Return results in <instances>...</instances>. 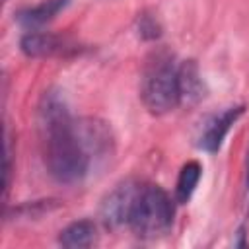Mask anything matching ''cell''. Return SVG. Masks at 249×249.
<instances>
[{
  "instance_id": "1",
  "label": "cell",
  "mask_w": 249,
  "mask_h": 249,
  "mask_svg": "<svg viewBox=\"0 0 249 249\" xmlns=\"http://www.w3.org/2000/svg\"><path fill=\"white\" fill-rule=\"evenodd\" d=\"M37 121L43 160L51 177L64 185L82 181L89 167V156L80 142L76 121L58 91L49 89L43 93L37 107Z\"/></svg>"
},
{
  "instance_id": "2",
  "label": "cell",
  "mask_w": 249,
  "mask_h": 249,
  "mask_svg": "<svg viewBox=\"0 0 249 249\" xmlns=\"http://www.w3.org/2000/svg\"><path fill=\"white\" fill-rule=\"evenodd\" d=\"M140 97L152 115H165L181 103L177 66L167 53H156L148 62L142 78Z\"/></svg>"
},
{
  "instance_id": "3",
  "label": "cell",
  "mask_w": 249,
  "mask_h": 249,
  "mask_svg": "<svg viewBox=\"0 0 249 249\" xmlns=\"http://www.w3.org/2000/svg\"><path fill=\"white\" fill-rule=\"evenodd\" d=\"M173 214L171 196L160 185H142L128 218V228L142 239H156L169 231Z\"/></svg>"
},
{
  "instance_id": "4",
  "label": "cell",
  "mask_w": 249,
  "mask_h": 249,
  "mask_svg": "<svg viewBox=\"0 0 249 249\" xmlns=\"http://www.w3.org/2000/svg\"><path fill=\"white\" fill-rule=\"evenodd\" d=\"M142 185L138 181L126 179L123 183H119L101 202L99 206V218L101 224L109 230H117L121 226H128V218L130 212L134 208L136 196L140 193Z\"/></svg>"
},
{
  "instance_id": "5",
  "label": "cell",
  "mask_w": 249,
  "mask_h": 249,
  "mask_svg": "<svg viewBox=\"0 0 249 249\" xmlns=\"http://www.w3.org/2000/svg\"><path fill=\"white\" fill-rule=\"evenodd\" d=\"M19 49L29 58H47V56H62L76 51V45L68 39L47 33V31H29L21 37Z\"/></svg>"
},
{
  "instance_id": "6",
  "label": "cell",
  "mask_w": 249,
  "mask_h": 249,
  "mask_svg": "<svg viewBox=\"0 0 249 249\" xmlns=\"http://www.w3.org/2000/svg\"><path fill=\"white\" fill-rule=\"evenodd\" d=\"M243 111H245L243 105H233V107H228V109H224L222 113L214 115V117L208 121L204 132L200 134L198 146H200L202 150L210 152V154L218 152V150L222 148V144H224L226 134H228L230 128L235 124V121L243 115Z\"/></svg>"
},
{
  "instance_id": "7",
  "label": "cell",
  "mask_w": 249,
  "mask_h": 249,
  "mask_svg": "<svg viewBox=\"0 0 249 249\" xmlns=\"http://www.w3.org/2000/svg\"><path fill=\"white\" fill-rule=\"evenodd\" d=\"M76 128H78L80 142L89 158L95 154H105L109 150L111 136L105 123L97 119H84V121H76Z\"/></svg>"
},
{
  "instance_id": "8",
  "label": "cell",
  "mask_w": 249,
  "mask_h": 249,
  "mask_svg": "<svg viewBox=\"0 0 249 249\" xmlns=\"http://www.w3.org/2000/svg\"><path fill=\"white\" fill-rule=\"evenodd\" d=\"M179 76V93H181V103L195 105L206 95V86L200 76V70L195 60H185L177 68Z\"/></svg>"
},
{
  "instance_id": "9",
  "label": "cell",
  "mask_w": 249,
  "mask_h": 249,
  "mask_svg": "<svg viewBox=\"0 0 249 249\" xmlns=\"http://www.w3.org/2000/svg\"><path fill=\"white\" fill-rule=\"evenodd\" d=\"M70 0H43L35 6L23 8L16 14V19L19 25L27 27V29H35L47 21H51L58 12H62L68 6Z\"/></svg>"
},
{
  "instance_id": "10",
  "label": "cell",
  "mask_w": 249,
  "mask_h": 249,
  "mask_svg": "<svg viewBox=\"0 0 249 249\" xmlns=\"http://www.w3.org/2000/svg\"><path fill=\"white\" fill-rule=\"evenodd\" d=\"M95 241H97V228L91 220H76L68 224L58 235V243L68 249L91 247Z\"/></svg>"
},
{
  "instance_id": "11",
  "label": "cell",
  "mask_w": 249,
  "mask_h": 249,
  "mask_svg": "<svg viewBox=\"0 0 249 249\" xmlns=\"http://www.w3.org/2000/svg\"><path fill=\"white\" fill-rule=\"evenodd\" d=\"M202 175V167L198 161L191 160L187 161L181 171H179V177H177V185H175V200L179 204H187L198 185V179Z\"/></svg>"
},
{
  "instance_id": "12",
  "label": "cell",
  "mask_w": 249,
  "mask_h": 249,
  "mask_svg": "<svg viewBox=\"0 0 249 249\" xmlns=\"http://www.w3.org/2000/svg\"><path fill=\"white\" fill-rule=\"evenodd\" d=\"M136 29H138V35L144 39V41H156L160 35H161V25L158 23V19L150 14H142L138 18V23H136Z\"/></svg>"
},
{
  "instance_id": "13",
  "label": "cell",
  "mask_w": 249,
  "mask_h": 249,
  "mask_svg": "<svg viewBox=\"0 0 249 249\" xmlns=\"http://www.w3.org/2000/svg\"><path fill=\"white\" fill-rule=\"evenodd\" d=\"M245 183H247V189H249V160H247V171H245Z\"/></svg>"
}]
</instances>
